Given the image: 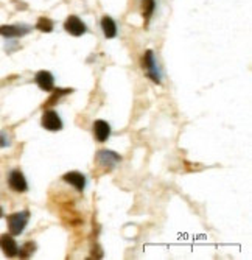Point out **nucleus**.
<instances>
[{"label":"nucleus","mask_w":252,"mask_h":260,"mask_svg":"<svg viewBox=\"0 0 252 260\" xmlns=\"http://www.w3.org/2000/svg\"><path fill=\"white\" fill-rule=\"evenodd\" d=\"M28 218L30 214L28 212H17V214H12L8 217V229L11 232V236H19L22 234V231L25 229L28 223Z\"/></svg>","instance_id":"nucleus-1"},{"label":"nucleus","mask_w":252,"mask_h":260,"mask_svg":"<svg viewBox=\"0 0 252 260\" xmlns=\"http://www.w3.org/2000/svg\"><path fill=\"white\" fill-rule=\"evenodd\" d=\"M64 30L72 36H83L86 33V25L78 16H70L64 22Z\"/></svg>","instance_id":"nucleus-2"},{"label":"nucleus","mask_w":252,"mask_h":260,"mask_svg":"<svg viewBox=\"0 0 252 260\" xmlns=\"http://www.w3.org/2000/svg\"><path fill=\"white\" fill-rule=\"evenodd\" d=\"M143 67L146 69V75L151 78V80H154L156 83L160 81V76H159V72H157V67H156L154 53L151 50H148L146 53L143 55Z\"/></svg>","instance_id":"nucleus-3"},{"label":"nucleus","mask_w":252,"mask_h":260,"mask_svg":"<svg viewBox=\"0 0 252 260\" xmlns=\"http://www.w3.org/2000/svg\"><path fill=\"white\" fill-rule=\"evenodd\" d=\"M8 184H9V187L14 190V192H25V190L28 189L27 179H25V176L22 175L20 170H12L9 173Z\"/></svg>","instance_id":"nucleus-4"},{"label":"nucleus","mask_w":252,"mask_h":260,"mask_svg":"<svg viewBox=\"0 0 252 260\" xmlns=\"http://www.w3.org/2000/svg\"><path fill=\"white\" fill-rule=\"evenodd\" d=\"M42 126L48 131H59L62 128V120L55 111H48L42 117Z\"/></svg>","instance_id":"nucleus-5"},{"label":"nucleus","mask_w":252,"mask_h":260,"mask_svg":"<svg viewBox=\"0 0 252 260\" xmlns=\"http://www.w3.org/2000/svg\"><path fill=\"white\" fill-rule=\"evenodd\" d=\"M36 83L42 90H45V92H50V90H53V87H55V78H53V75L50 72L41 70V72L36 73Z\"/></svg>","instance_id":"nucleus-6"},{"label":"nucleus","mask_w":252,"mask_h":260,"mask_svg":"<svg viewBox=\"0 0 252 260\" xmlns=\"http://www.w3.org/2000/svg\"><path fill=\"white\" fill-rule=\"evenodd\" d=\"M62 179H64V183L73 186L78 192H83L84 187H86V178L80 172H69V173H66L64 176H62Z\"/></svg>","instance_id":"nucleus-7"},{"label":"nucleus","mask_w":252,"mask_h":260,"mask_svg":"<svg viewBox=\"0 0 252 260\" xmlns=\"http://www.w3.org/2000/svg\"><path fill=\"white\" fill-rule=\"evenodd\" d=\"M0 248H2V251L8 256V257H16L17 256V243L14 242V239H12L11 236H8V234H5V236L0 237Z\"/></svg>","instance_id":"nucleus-8"},{"label":"nucleus","mask_w":252,"mask_h":260,"mask_svg":"<svg viewBox=\"0 0 252 260\" xmlns=\"http://www.w3.org/2000/svg\"><path fill=\"white\" fill-rule=\"evenodd\" d=\"M94 136L98 142H106L111 136V126L105 120H97L94 123Z\"/></svg>","instance_id":"nucleus-9"},{"label":"nucleus","mask_w":252,"mask_h":260,"mask_svg":"<svg viewBox=\"0 0 252 260\" xmlns=\"http://www.w3.org/2000/svg\"><path fill=\"white\" fill-rule=\"evenodd\" d=\"M98 162L103 164L108 168H111L117 162H120V156L117 153H112V151H100L98 153Z\"/></svg>","instance_id":"nucleus-10"},{"label":"nucleus","mask_w":252,"mask_h":260,"mask_svg":"<svg viewBox=\"0 0 252 260\" xmlns=\"http://www.w3.org/2000/svg\"><path fill=\"white\" fill-rule=\"evenodd\" d=\"M27 31L28 28L14 27V25H3V27H0V34L5 37H19V36H23Z\"/></svg>","instance_id":"nucleus-11"},{"label":"nucleus","mask_w":252,"mask_h":260,"mask_svg":"<svg viewBox=\"0 0 252 260\" xmlns=\"http://www.w3.org/2000/svg\"><path fill=\"white\" fill-rule=\"evenodd\" d=\"M102 28H103V33L108 39H112V37L117 36V25L109 16H105L102 19Z\"/></svg>","instance_id":"nucleus-12"},{"label":"nucleus","mask_w":252,"mask_h":260,"mask_svg":"<svg viewBox=\"0 0 252 260\" xmlns=\"http://www.w3.org/2000/svg\"><path fill=\"white\" fill-rule=\"evenodd\" d=\"M36 28L39 31H42V33H50L53 30V22L50 19H47V17H41L36 23Z\"/></svg>","instance_id":"nucleus-13"},{"label":"nucleus","mask_w":252,"mask_h":260,"mask_svg":"<svg viewBox=\"0 0 252 260\" xmlns=\"http://www.w3.org/2000/svg\"><path fill=\"white\" fill-rule=\"evenodd\" d=\"M143 17L145 20L148 22L149 17L153 16V12H154V8H156V3H154V0H143Z\"/></svg>","instance_id":"nucleus-14"},{"label":"nucleus","mask_w":252,"mask_h":260,"mask_svg":"<svg viewBox=\"0 0 252 260\" xmlns=\"http://www.w3.org/2000/svg\"><path fill=\"white\" fill-rule=\"evenodd\" d=\"M34 250H36V245L31 243V242H28V243H25V245L22 246V250L17 251V254H19L22 259H28V257L34 253Z\"/></svg>","instance_id":"nucleus-15"},{"label":"nucleus","mask_w":252,"mask_h":260,"mask_svg":"<svg viewBox=\"0 0 252 260\" xmlns=\"http://www.w3.org/2000/svg\"><path fill=\"white\" fill-rule=\"evenodd\" d=\"M69 92H72L70 89H58V90H55L53 92V95H52V98H50V101L47 103V106H50V105H53V103L58 100V98H61L64 94H69Z\"/></svg>","instance_id":"nucleus-16"},{"label":"nucleus","mask_w":252,"mask_h":260,"mask_svg":"<svg viewBox=\"0 0 252 260\" xmlns=\"http://www.w3.org/2000/svg\"><path fill=\"white\" fill-rule=\"evenodd\" d=\"M3 215V211H2V207H0V217H2Z\"/></svg>","instance_id":"nucleus-17"}]
</instances>
